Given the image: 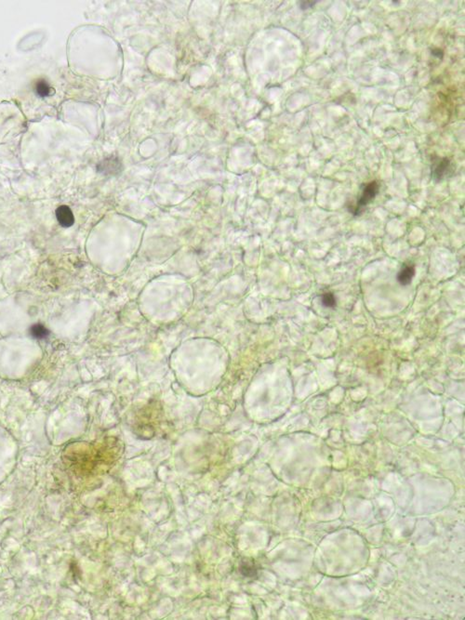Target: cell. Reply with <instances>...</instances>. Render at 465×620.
<instances>
[{
    "mask_svg": "<svg viewBox=\"0 0 465 620\" xmlns=\"http://www.w3.org/2000/svg\"><path fill=\"white\" fill-rule=\"evenodd\" d=\"M36 92L39 97L45 98V97L49 96L51 92V87L45 79H40L36 84Z\"/></svg>",
    "mask_w": 465,
    "mask_h": 620,
    "instance_id": "cell-7",
    "label": "cell"
},
{
    "mask_svg": "<svg viewBox=\"0 0 465 620\" xmlns=\"http://www.w3.org/2000/svg\"><path fill=\"white\" fill-rule=\"evenodd\" d=\"M321 304L324 307L333 308L336 305V298L333 293L326 292L321 295Z\"/></svg>",
    "mask_w": 465,
    "mask_h": 620,
    "instance_id": "cell-8",
    "label": "cell"
},
{
    "mask_svg": "<svg viewBox=\"0 0 465 620\" xmlns=\"http://www.w3.org/2000/svg\"><path fill=\"white\" fill-rule=\"evenodd\" d=\"M432 55L435 56L436 58L442 59L444 56L443 50H440V49H433V50H432Z\"/></svg>",
    "mask_w": 465,
    "mask_h": 620,
    "instance_id": "cell-10",
    "label": "cell"
},
{
    "mask_svg": "<svg viewBox=\"0 0 465 620\" xmlns=\"http://www.w3.org/2000/svg\"><path fill=\"white\" fill-rule=\"evenodd\" d=\"M454 171V164L452 160L449 159V157H440L438 155L432 156L431 173L433 181L438 182L449 177H452Z\"/></svg>",
    "mask_w": 465,
    "mask_h": 620,
    "instance_id": "cell-2",
    "label": "cell"
},
{
    "mask_svg": "<svg viewBox=\"0 0 465 620\" xmlns=\"http://www.w3.org/2000/svg\"><path fill=\"white\" fill-rule=\"evenodd\" d=\"M97 170L104 175H116L122 170V163L118 157L109 156L99 163Z\"/></svg>",
    "mask_w": 465,
    "mask_h": 620,
    "instance_id": "cell-3",
    "label": "cell"
},
{
    "mask_svg": "<svg viewBox=\"0 0 465 620\" xmlns=\"http://www.w3.org/2000/svg\"><path fill=\"white\" fill-rule=\"evenodd\" d=\"M318 2V1H301L299 2V5L301 10H308L316 5Z\"/></svg>",
    "mask_w": 465,
    "mask_h": 620,
    "instance_id": "cell-9",
    "label": "cell"
},
{
    "mask_svg": "<svg viewBox=\"0 0 465 620\" xmlns=\"http://www.w3.org/2000/svg\"><path fill=\"white\" fill-rule=\"evenodd\" d=\"M30 334L36 340H44L49 335V331L42 324H35L30 329Z\"/></svg>",
    "mask_w": 465,
    "mask_h": 620,
    "instance_id": "cell-6",
    "label": "cell"
},
{
    "mask_svg": "<svg viewBox=\"0 0 465 620\" xmlns=\"http://www.w3.org/2000/svg\"><path fill=\"white\" fill-rule=\"evenodd\" d=\"M415 272L416 270L414 264H404L402 269L400 270L399 273L397 274V281L399 282L400 285H410L415 275Z\"/></svg>",
    "mask_w": 465,
    "mask_h": 620,
    "instance_id": "cell-5",
    "label": "cell"
},
{
    "mask_svg": "<svg viewBox=\"0 0 465 620\" xmlns=\"http://www.w3.org/2000/svg\"><path fill=\"white\" fill-rule=\"evenodd\" d=\"M56 218L60 225L65 228H69L75 223V217L71 209L65 205L56 209Z\"/></svg>",
    "mask_w": 465,
    "mask_h": 620,
    "instance_id": "cell-4",
    "label": "cell"
},
{
    "mask_svg": "<svg viewBox=\"0 0 465 620\" xmlns=\"http://www.w3.org/2000/svg\"><path fill=\"white\" fill-rule=\"evenodd\" d=\"M379 191H380V184L377 181H370L366 185H364L359 198H357L356 204L351 206L349 208V211L356 216L363 213V211L365 210L367 206L374 201V199L376 198L379 193Z\"/></svg>",
    "mask_w": 465,
    "mask_h": 620,
    "instance_id": "cell-1",
    "label": "cell"
}]
</instances>
